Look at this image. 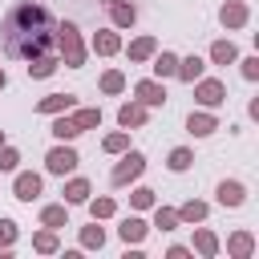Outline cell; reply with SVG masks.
<instances>
[{
  "label": "cell",
  "mask_w": 259,
  "mask_h": 259,
  "mask_svg": "<svg viewBox=\"0 0 259 259\" xmlns=\"http://www.w3.org/2000/svg\"><path fill=\"white\" fill-rule=\"evenodd\" d=\"M53 36H57L53 12L32 0H20L16 8H8L0 24V45H4V57L12 61H32L40 53H53Z\"/></svg>",
  "instance_id": "obj_1"
},
{
  "label": "cell",
  "mask_w": 259,
  "mask_h": 259,
  "mask_svg": "<svg viewBox=\"0 0 259 259\" xmlns=\"http://www.w3.org/2000/svg\"><path fill=\"white\" fill-rule=\"evenodd\" d=\"M53 49L65 57V65H69V69H81V65H85V45H81V32H77V24H73V20H61V24H57Z\"/></svg>",
  "instance_id": "obj_2"
},
{
  "label": "cell",
  "mask_w": 259,
  "mask_h": 259,
  "mask_svg": "<svg viewBox=\"0 0 259 259\" xmlns=\"http://www.w3.org/2000/svg\"><path fill=\"white\" fill-rule=\"evenodd\" d=\"M142 170H146V158L138 154V150H130L117 166H113V174H109V182L113 186H125V182H134V178H142Z\"/></svg>",
  "instance_id": "obj_3"
},
{
  "label": "cell",
  "mask_w": 259,
  "mask_h": 259,
  "mask_svg": "<svg viewBox=\"0 0 259 259\" xmlns=\"http://www.w3.org/2000/svg\"><path fill=\"white\" fill-rule=\"evenodd\" d=\"M194 97H198V105L214 109V105H223V101H227V85H223V81H214V77H198V81H194Z\"/></svg>",
  "instance_id": "obj_4"
},
{
  "label": "cell",
  "mask_w": 259,
  "mask_h": 259,
  "mask_svg": "<svg viewBox=\"0 0 259 259\" xmlns=\"http://www.w3.org/2000/svg\"><path fill=\"white\" fill-rule=\"evenodd\" d=\"M77 150L73 146H53L49 154H45V170L49 174H69V170H77Z\"/></svg>",
  "instance_id": "obj_5"
},
{
  "label": "cell",
  "mask_w": 259,
  "mask_h": 259,
  "mask_svg": "<svg viewBox=\"0 0 259 259\" xmlns=\"http://www.w3.org/2000/svg\"><path fill=\"white\" fill-rule=\"evenodd\" d=\"M12 194H16L20 202H32V198L40 194V174H32V170H20V174H16V182H12Z\"/></svg>",
  "instance_id": "obj_6"
},
{
  "label": "cell",
  "mask_w": 259,
  "mask_h": 259,
  "mask_svg": "<svg viewBox=\"0 0 259 259\" xmlns=\"http://www.w3.org/2000/svg\"><path fill=\"white\" fill-rule=\"evenodd\" d=\"M134 97L150 109V105H166V89H162V81H138L134 85Z\"/></svg>",
  "instance_id": "obj_7"
},
{
  "label": "cell",
  "mask_w": 259,
  "mask_h": 259,
  "mask_svg": "<svg viewBox=\"0 0 259 259\" xmlns=\"http://www.w3.org/2000/svg\"><path fill=\"white\" fill-rule=\"evenodd\" d=\"M247 16H251V12H247V4H243V0H227V4L219 8V20H223L227 28H243V24H247Z\"/></svg>",
  "instance_id": "obj_8"
},
{
  "label": "cell",
  "mask_w": 259,
  "mask_h": 259,
  "mask_svg": "<svg viewBox=\"0 0 259 259\" xmlns=\"http://www.w3.org/2000/svg\"><path fill=\"white\" fill-rule=\"evenodd\" d=\"M77 105V97L73 93H49V97H40L36 101V113H69Z\"/></svg>",
  "instance_id": "obj_9"
},
{
  "label": "cell",
  "mask_w": 259,
  "mask_h": 259,
  "mask_svg": "<svg viewBox=\"0 0 259 259\" xmlns=\"http://www.w3.org/2000/svg\"><path fill=\"white\" fill-rule=\"evenodd\" d=\"M117 125H121V130H138V125H146V105H142V101H125V105L117 109Z\"/></svg>",
  "instance_id": "obj_10"
},
{
  "label": "cell",
  "mask_w": 259,
  "mask_h": 259,
  "mask_svg": "<svg viewBox=\"0 0 259 259\" xmlns=\"http://www.w3.org/2000/svg\"><path fill=\"white\" fill-rule=\"evenodd\" d=\"M214 194H219V202H223V206H243V202H247V186H243V182H235V178H231V182H219V190H214Z\"/></svg>",
  "instance_id": "obj_11"
},
{
  "label": "cell",
  "mask_w": 259,
  "mask_h": 259,
  "mask_svg": "<svg viewBox=\"0 0 259 259\" xmlns=\"http://www.w3.org/2000/svg\"><path fill=\"white\" fill-rule=\"evenodd\" d=\"M57 53H40V57H32L28 61V77H36V81H45V77H53L57 73Z\"/></svg>",
  "instance_id": "obj_12"
},
{
  "label": "cell",
  "mask_w": 259,
  "mask_h": 259,
  "mask_svg": "<svg viewBox=\"0 0 259 259\" xmlns=\"http://www.w3.org/2000/svg\"><path fill=\"white\" fill-rule=\"evenodd\" d=\"M202 69H206V61H202V57H182V61H178V69H174V77H178V81H186V85H194V81L202 77Z\"/></svg>",
  "instance_id": "obj_13"
},
{
  "label": "cell",
  "mask_w": 259,
  "mask_h": 259,
  "mask_svg": "<svg viewBox=\"0 0 259 259\" xmlns=\"http://www.w3.org/2000/svg\"><path fill=\"white\" fill-rule=\"evenodd\" d=\"M227 251H231L235 259H251V251H255V235H251V231H235V235L227 239Z\"/></svg>",
  "instance_id": "obj_14"
},
{
  "label": "cell",
  "mask_w": 259,
  "mask_h": 259,
  "mask_svg": "<svg viewBox=\"0 0 259 259\" xmlns=\"http://www.w3.org/2000/svg\"><path fill=\"white\" fill-rule=\"evenodd\" d=\"M109 20H113L117 28H130V24L138 20V8L125 4V0H109Z\"/></svg>",
  "instance_id": "obj_15"
},
{
  "label": "cell",
  "mask_w": 259,
  "mask_h": 259,
  "mask_svg": "<svg viewBox=\"0 0 259 259\" xmlns=\"http://www.w3.org/2000/svg\"><path fill=\"white\" fill-rule=\"evenodd\" d=\"M186 130H190L194 138H206V134L219 130V117H214V113H190V117H186Z\"/></svg>",
  "instance_id": "obj_16"
},
{
  "label": "cell",
  "mask_w": 259,
  "mask_h": 259,
  "mask_svg": "<svg viewBox=\"0 0 259 259\" xmlns=\"http://www.w3.org/2000/svg\"><path fill=\"white\" fill-rule=\"evenodd\" d=\"M146 231H150V227H146V223H142L138 214H130V219H121V227H117V235H121L125 243H142V239H146Z\"/></svg>",
  "instance_id": "obj_17"
},
{
  "label": "cell",
  "mask_w": 259,
  "mask_h": 259,
  "mask_svg": "<svg viewBox=\"0 0 259 259\" xmlns=\"http://www.w3.org/2000/svg\"><path fill=\"white\" fill-rule=\"evenodd\" d=\"M194 251H198L202 259H214V255H219V239H214V231H206V227L194 231Z\"/></svg>",
  "instance_id": "obj_18"
},
{
  "label": "cell",
  "mask_w": 259,
  "mask_h": 259,
  "mask_svg": "<svg viewBox=\"0 0 259 259\" xmlns=\"http://www.w3.org/2000/svg\"><path fill=\"white\" fill-rule=\"evenodd\" d=\"M125 53H130V61H150V57L158 53V40H154V36H138Z\"/></svg>",
  "instance_id": "obj_19"
},
{
  "label": "cell",
  "mask_w": 259,
  "mask_h": 259,
  "mask_svg": "<svg viewBox=\"0 0 259 259\" xmlns=\"http://www.w3.org/2000/svg\"><path fill=\"white\" fill-rule=\"evenodd\" d=\"M174 214H178V223H202V219H206V202L190 198V202H182Z\"/></svg>",
  "instance_id": "obj_20"
},
{
  "label": "cell",
  "mask_w": 259,
  "mask_h": 259,
  "mask_svg": "<svg viewBox=\"0 0 259 259\" xmlns=\"http://www.w3.org/2000/svg\"><path fill=\"white\" fill-rule=\"evenodd\" d=\"M40 223H45V227H53V231H57V227H69V210H65V202L45 206V210H40Z\"/></svg>",
  "instance_id": "obj_21"
},
{
  "label": "cell",
  "mask_w": 259,
  "mask_h": 259,
  "mask_svg": "<svg viewBox=\"0 0 259 259\" xmlns=\"http://www.w3.org/2000/svg\"><path fill=\"white\" fill-rule=\"evenodd\" d=\"M117 49H121V36H117V32H97V36H93V53L113 57Z\"/></svg>",
  "instance_id": "obj_22"
},
{
  "label": "cell",
  "mask_w": 259,
  "mask_h": 259,
  "mask_svg": "<svg viewBox=\"0 0 259 259\" xmlns=\"http://www.w3.org/2000/svg\"><path fill=\"white\" fill-rule=\"evenodd\" d=\"M210 61H214V65H231V61H239V49H235L231 40H214V45H210Z\"/></svg>",
  "instance_id": "obj_23"
},
{
  "label": "cell",
  "mask_w": 259,
  "mask_h": 259,
  "mask_svg": "<svg viewBox=\"0 0 259 259\" xmlns=\"http://www.w3.org/2000/svg\"><path fill=\"white\" fill-rule=\"evenodd\" d=\"M174 69H178V57L162 49V53L154 57V77H158V81H162V77H174Z\"/></svg>",
  "instance_id": "obj_24"
},
{
  "label": "cell",
  "mask_w": 259,
  "mask_h": 259,
  "mask_svg": "<svg viewBox=\"0 0 259 259\" xmlns=\"http://www.w3.org/2000/svg\"><path fill=\"white\" fill-rule=\"evenodd\" d=\"M69 121L77 125V134H85V130H93V125H101V109H77Z\"/></svg>",
  "instance_id": "obj_25"
},
{
  "label": "cell",
  "mask_w": 259,
  "mask_h": 259,
  "mask_svg": "<svg viewBox=\"0 0 259 259\" xmlns=\"http://www.w3.org/2000/svg\"><path fill=\"white\" fill-rule=\"evenodd\" d=\"M61 194H65V206H69V202H89V182H85V178H73Z\"/></svg>",
  "instance_id": "obj_26"
},
{
  "label": "cell",
  "mask_w": 259,
  "mask_h": 259,
  "mask_svg": "<svg viewBox=\"0 0 259 259\" xmlns=\"http://www.w3.org/2000/svg\"><path fill=\"white\" fill-rule=\"evenodd\" d=\"M81 247H89V251H93V247H97V251L105 247V231L97 227V219H93V227H81Z\"/></svg>",
  "instance_id": "obj_27"
},
{
  "label": "cell",
  "mask_w": 259,
  "mask_h": 259,
  "mask_svg": "<svg viewBox=\"0 0 259 259\" xmlns=\"http://www.w3.org/2000/svg\"><path fill=\"white\" fill-rule=\"evenodd\" d=\"M32 247H36L40 255H53V251H57V231H53V227L36 231V235H32Z\"/></svg>",
  "instance_id": "obj_28"
},
{
  "label": "cell",
  "mask_w": 259,
  "mask_h": 259,
  "mask_svg": "<svg viewBox=\"0 0 259 259\" xmlns=\"http://www.w3.org/2000/svg\"><path fill=\"white\" fill-rule=\"evenodd\" d=\"M190 162H194V154H190L186 146H178V150H170V162H166V166H170L174 174H182V170H190Z\"/></svg>",
  "instance_id": "obj_29"
},
{
  "label": "cell",
  "mask_w": 259,
  "mask_h": 259,
  "mask_svg": "<svg viewBox=\"0 0 259 259\" xmlns=\"http://www.w3.org/2000/svg\"><path fill=\"white\" fill-rule=\"evenodd\" d=\"M53 138H61V142H73V138H77V125H73V121L61 113V117L53 121Z\"/></svg>",
  "instance_id": "obj_30"
},
{
  "label": "cell",
  "mask_w": 259,
  "mask_h": 259,
  "mask_svg": "<svg viewBox=\"0 0 259 259\" xmlns=\"http://www.w3.org/2000/svg\"><path fill=\"white\" fill-rule=\"evenodd\" d=\"M125 89V77L117 73V69H109L105 77H101V93H121Z\"/></svg>",
  "instance_id": "obj_31"
},
{
  "label": "cell",
  "mask_w": 259,
  "mask_h": 259,
  "mask_svg": "<svg viewBox=\"0 0 259 259\" xmlns=\"http://www.w3.org/2000/svg\"><path fill=\"white\" fill-rule=\"evenodd\" d=\"M113 210H117L113 198H93V202H89V214H93V219H109Z\"/></svg>",
  "instance_id": "obj_32"
},
{
  "label": "cell",
  "mask_w": 259,
  "mask_h": 259,
  "mask_svg": "<svg viewBox=\"0 0 259 259\" xmlns=\"http://www.w3.org/2000/svg\"><path fill=\"white\" fill-rule=\"evenodd\" d=\"M154 227H162V231H174V227H178V214H174L170 206H158V210H154Z\"/></svg>",
  "instance_id": "obj_33"
},
{
  "label": "cell",
  "mask_w": 259,
  "mask_h": 259,
  "mask_svg": "<svg viewBox=\"0 0 259 259\" xmlns=\"http://www.w3.org/2000/svg\"><path fill=\"white\" fill-rule=\"evenodd\" d=\"M101 146H105L109 154H121V150H130V134H125V130H121V134H109Z\"/></svg>",
  "instance_id": "obj_34"
},
{
  "label": "cell",
  "mask_w": 259,
  "mask_h": 259,
  "mask_svg": "<svg viewBox=\"0 0 259 259\" xmlns=\"http://www.w3.org/2000/svg\"><path fill=\"white\" fill-rule=\"evenodd\" d=\"M130 202H134L138 210H146V206H154V190H150V186H138V190L130 194Z\"/></svg>",
  "instance_id": "obj_35"
},
{
  "label": "cell",
  "mask_w": 259,
  "mask_h": 259,
  "mask_svg": "<svg viewBox=\"0 0 259 259\" xmlns=\"http://www.w3.org/2000/svg\"><path fill=\"white\" fill-rule=\"evenodd\" d=\"M12 243H16V223L0 219V247H12Z\"/></svg>",
  "instance_id": "obj_36"
},
{
  "label": "cell",
  "mask_w": 259,
  "mask_h": 259,
  "mask_svg": "<svg viewBox=\"0 0 259 259\" xmlns=\"http://www.w3.org/2000/svg\"><path fill=\"white\" fill-rule=\"evenodd\" d=\"M16 162H20V154L12 146H0V170H16Z\"/></svg>",
  "instance_id": "obj_37"
},
{
  "label": "cell",
  "mask_w": 259,
  "mask_h": 259,
  "mask_svg": "<svg viewBox=\"0 0 259 259\" xmlns=\"http://www.w3.org/2000/svg\"><path fill=\"white\" fill-rule=\"evenodd\" d=\"M239 65H243V77H247V81H255V77H259V57H243Z\"/></svg>",
  "instance_id": "obj_38"
},
{
  "label": "cell",
  "mask_w": 259,
  "mask_h": 259,
  "mask_svg": "<svg viewBox=\"0 0 259 259\" xmlns=\"http://www.w3.org/2000/svg\"><path fill=\"white\" fill-rule=\"evenodd\" d=\"M4 81H8V77H4V69H0V89H4Z\"/></svg>",
  "instance_id": "obj_39"
},
{
  "label": "cell",
  "mask_w": 259,
  "mask_h": 259,
  "mask_svg": "<svg viewBox=\"0 0 259 259\" xmlns=\"http://www.w3.org/2000/svg\"><path fill=\"white\" fill-rule=\"evenodd\" d=\"M0 146H4V134H0Z\"/></svg>",
  "instance_id": "obj_40"
}]
</instances>
